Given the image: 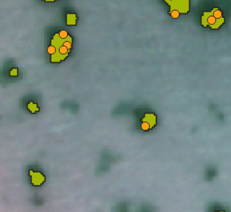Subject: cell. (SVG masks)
Segmentation results:
<instances>
[{
	"label": "cell",
	"mask_w": 231,
	"mask_h": 212,
	"mask_svg": "<svg viewBox=\"0 0 231 212\" xmlns=\"http://www.w3.org/2000/svg\"><path fill=\"white\" fill-rule=\"evenodd\" d=\"M67 24H75L76 23V15H69L67 16Z\"/></svg>",
	"instance_id": "obj_1"
}]
</instances>
